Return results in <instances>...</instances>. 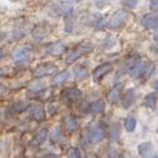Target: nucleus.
<instances>
[{"label": "nucleus", "instance_id": "9b49d317", "mask_svg": "<svg viewBox=\"0 0 158 158\" xmlns=\"http://www.w3.org/2000/svg\"><path fill=\"white\" fill-rule=\"evenodd\" d=\"M64 127L65 130L68 131V132H74V131H77L78 128V121H77V118L74 115H66L64 118Z\"/></svg>", "mask_w": 158, "mask_h": 158}, {"label": "nucleus", "instance_id": "5701e85b", "mask_svg": "<svg viewBox=\"0 0 158 158\" xmlns=\"http://www.w3.org/2000/svg\"><path fill=\"white\" fill-rule=\"evenodd\" d=\"M119 135H121V126H119V123H114L113 126H111V128H110V139L115 141L118 137H119Z\"/></svg>", "mask_w": 158, "mask_h": 158}, {"label": "nucleus", "instance_id": "1a4fd4ad", "mask_svg": "<svg viewBox=\"0 0 158 158\" xmlns=\"http://www.w3.org/2000/svg\"><path fill=\"white\" fill-rule=\"evenodd\" d=\"M30 115H31L32 119H35L38 122L44 121L45 111H44L43 105L42 104H34V105H31V108H30Z\"/></svg>", "mask_w": 158, "mask_h": 158}, {"label": "nucleus", "instance_id": "72a5a7b5", "mask_svg": "<svg viewBox=\"0 0 158 158\" xmlns=\"http://www.w3.org/2000/svg\"><path fill=\"white\" fill-rule=\"evenodd\" d=\"M157 158H158V157H157Z\"/></svg>", "mask_w": 158, "mask_h": 158}, {"label": "nucleus", "instance_id": "20e7f679", "mask_svg": "<svg viewBox=\"0 0 158 158\" xmlns=\"http://www.w3.org/2000/svg\"><path fill=\"white\" fill-rule=\"evenodd\" d=\"M85 135H87L89 143H94V144H97L100 143L104 136H105V131L102 130L101 126H92L89 128H87V132H85Z\"/></svg>", "mask_w": 158, "mask_h": 158}, {"label": "nucleus", "instance_id": "0eeeda50", "mask_svg": "<svg viewBox=\"0 0 158 158\" xmlns=\"http://www.w3.org/2000/svg\"><path fill=\"white\" fill-rule=\"evenodd\" d=\"M141 25L147 30H156L158 27V16L156 13H148L141 18Z\"/></svg>", "mask_w": 158, "mask_h": 158}, {"label": "nucleus", "instance_id": "6e6552de", "mask_svg": "<svg viewBox=\"0 0 158 158\" xmlns=\"http://www.w3.org/2000/svg\"><path fill=\"white\" fill-rule=\"evenodd\" d=\"M137 150H139V154L141 156V158H154L153 144L150 141H144V143L139 144Z\"/></svg>", "mask_w": 158, "mask_h": 158}, {"label": "nucleus", "instance_id": "4be33fe9", "mask_svg": "<svg viewBox=\"0 0 158 158\" xmlns=\"http://www.w3.org/2000/svg\"><path fill=\"white\" fill-rule=\"evenodd\" d=\"M49 137H51V143H53V144L62 140V131H61L60 126H56L53 130H52Z\"/></svg>", "mask_w": 158, "mask_h": 158}, {"label": "nucleus", "instance_id": "f257e3e1", "mask_svg": "<svg viewBox=\"0 0 158 158\" xmlns=\"http://www.w3.org/2000/svg\"><path fill=\"white\" fill-rule=\"evenodd\" d=\"M92 49H94V45H92V43H89V42H82V43H79L77 47L68 55L66 64H73L74 61H77L78 58L82 57L83 55L89 53Z\"/></svg>", "mask_w": 158, "mask_h": 158}, {"label": "nucleus", "instance_id": "6ab92c4d", "mask_svg": "<svg viewBox=\"0 0 158 158\" xmlns=\"http://www.w3.org/2000/svg\"><path fill=\"white\" fill-rule=\"evenodd\" d=\"M144 106H147L149 109H154L156 108V104H157V95L154 94V92H152V94H148L145 97H144Z\"/></svg>", "mask_w": 158, "mask_h": 158}, {"label": "nucleus", "instance_id": "7c9ffc66", "mask_svg": "<svg viewBox=\"0 0 158 158\" xmlns=\"http://www.w3.org/2000/svg\"><path fill=\"white\" fill-rule=\"evenodd\" d=\"M153 85H154V88H156V91H158V81H157V82H154V84H153Z\"/></svg>", "mask_w": 158, "mask_h": 158}, {"label": "nucleus", "instance_id": "f03ea898", "mask_svg": "<svg viewBox=\"0 0 158 158\" xmlns=\"http://www.w3.org/2000/svg\"><path fill=\"white\" fill-rule=\"evenodd\" d=\"M127 17H128V13L126 10H117L113 16L110 17V19L108 21V27L111 30H115V29H119L122 26L126 23L127 21Z\"/></svg>", "mask_w": 158, "mask_h": 158}, {"label": "nucleus", "instance_id": "7ed1b4c3", "mask_svg": "<svg viewBox=\"0 0 158 158\" xmlns=\"http://www.w3.org/2000/svg\"><path fill=\"white\" fill-rule=\"evenodd\" d=\"M31 57V49L29 47H18L13 51L12 58L16 64H25L30 60Z\"/></svg>", "mask_w": 158, "mask_h": 158}, {"label": "nucleus", "instance_id": "9d476101", "mask_svg": "<svg viewBox=\"0 0 158 158\" xmlns=\"http://www.w3.org/2000/svg\"><path fill=\"white\" fill-rule=\"evenodd\" d=\"M65 51V44L62 42H55V43H51L47 48H45V52L48 55H52V56H58L61 55L62 52Z\"/></svg>", "mask_w": 158, "mask_h": 158}, {"label": "nucleus", "instance_id": "f3484780", "mask_svg": "<svg viewBox=\"0 0 158 158\" xmlns=\"http://www.w3.org/2000/svg\"><path fill=\"white\" fill-rule=\"evenodd\" d=\"M88 109H89L91 113H94V114L102 113V111L105 110V102L102 100H96V101H94L92 104H89Z\"/></svg>", "mask_w": 158, "mask_h": 158}, {"label": "nucleus", "instance_id": "aec40b11", "mask_svg": "<svg viewBox=\"0 0 158 158\" xmlns=\"http://www.w3.org/2000/svg\"><path fill=\"white\" fill-rule=\"evenodd\" d=\"M136 124H137V121L134 115H128L126 119H124V130L127 132H134L135 128H136Z\"/></svg>", "mask_w": 158, "mask_h": 158}, {"label": "nucleus", "instance_id": "2f4dec72", "mask_svg": "<svg viewBox=\"0 0 158 158\" xmlns=\"http://www.w3.org/2000/svg\"><path fill=\"white\" fill-rule=\"evenodd\" d=\"M51 158H58V157H56V156H52V157H51Z\"/></svg>", "mask_w": 158, "mask_h": 158}, {"label": "nucleus", "instance_id": "39448f33", "mask_svg": "<svg viewBox=\"0 0 158 158\" xmlns=\"http://www.w3.org/2000/svg\"><path fill=\"white\" fill-rule=\"evenodd\" d=\"M111 69H113V65L110 62H104L101 65H98V66L94 70V73H92V79H94V82L98 83L105 75H108L110 73Z\"/></svg>", "mask_w": 158, "mask_h": 158}, {"label": "nucleus", "instance_id": "423d86ee", "mask_svg": "<svg viewBox=\"0 0 158 158\" xmlns=\"http://www.w3.org/2000/svg\"><path fill=\"white\" fill-rule=\"evenodd\" d=\"M57 71V66L56 65H52V64H43V65H39V66L34 70V78H44V77H48L55 74Z\"/></svg>", "mask_w": 158, "mask_h": 158}, {"label": "nucleus", "instance_id": "b1692460", "mask_svg": "<svg viewBox=\"0 0 158 158\" xmlns=\"http://www.w3.org/2000/svg\"><path fill=\"white\" fill-rule=\"evenodd\" d=\"M30 89L32 91V92H38V91H40V89H43L44 88V84H43V82L42 83H39V82H34V83H31L30 85Z\"/></svg>", "mask_w": 158, "mask_h": 158}, {"label": "nucleus", "instance_id": "dca6fc26", "mask_svg": "<svg viewBox=\"0 0 158 158\" xmlns=\"http://www.w3.org/2000/svg\"><path fill=\"white\" fill-rule=\"evenodd\" d=\"M119 97H121V85H115V87H113L109 91L108 101L110 104H117L118 101H119Z\"/></svg>", "mask_w": 158, "mask_h": 158}, {"label": "nucleus", "instance_id": "412c9836", "mask_svg": "<svg viewBox=\"0 0 158 158\" xmlns=\"http://www.w3.org/2000/svg\"><path fill=\"white\" fill-rule=\"evenodd\" d=\"M74 77L78 79V81H84V79L88 77V70L84 66H82V65L75 66L74 68Z\"/></svg>", "mask_w": 158, "mask_h": 158}, {"label": "nucleus", "instance_id": "bb28decb", "mask_svg": "<svg viewBox=\"0 0 158 158\" xmlns=\"http://www.w3.org/2000/svg\"><path fill=\"white\" fill-rule=\"evenodd\" d=\"M136 3H137V0H126V2L123 3V5L126 6V8H130V9H132V8H135Z\"/></svg>", "mask_w": 158, "mask_h": 158}, {"label": "nucleus", "instance_id": "2eb2a0df", "mask_svg": "<svg viewBox=\"0 0 158 158\" xmlns=\"http://www.w3.org/2000/svg\"><path fill=\"white\" fill-rule=\"evenodd\" d=\"M47 136H48V130H47V128H40V130H38L36 134L34 135V137H32V144H34V145H40L42 143L45 141Z\"/></svg>", "mask_w": 158, "mask_h": 158}, {"label": "nucleus", "instance_id": "4468645a", "mask_svg": "<svg viewBox=\"0 0 158 158\" xmlns=\"http://www.w3.org/2000/svg\"><path fill=\"white\" fill-rule=\"evenodd\" d=\"M69 78H70V71H69V70L60 71V73H57L53 78H52L51 84H52V85H58V84H61V83H64V82H66Z\"/></svg>", "mask_w": 158, "mask_h": 158}, {"label": "nucleus", "instance_id": "a211bd4d", "mask_svg": "<svg viewBox=\"0 0 158 158\" xmlns=\"http://www.w3.org/2000/svg\"><path fill=\"white\" fill-rule=\"evenodd\" d=\"M65 96H66V98L69 101H77L82 97V92L78 88H69V89L65 91Z\"/></svg>", "mask_w": 158, "mask_h": 158}, {"label": "nucleus", "instance_id": "473e14b6", "mask_svg": "<svg viewBox=\"0 0 158 158\" xmlns=\"http://www.w3.org/2000/svg\"><path fill=\"white\" fill-rule=\"evenodd\" d=\"M2 55H3V52H2V51H0V57H2Z\"/></svg>", "mask_w": 158, "mask_h": 158}, {"label": "nucleus", "instance_id": "f8f14e48", "mask_svg": "<svg viewBox=\"0 0 158 158\" xmlns=\"http://www.w3.org/2000/svg\"><path fill=\"white\" fill-rule=\"evenodd\" d=\"M134 102H135V89L130 88L126 91V94H124V96L122 98V108L128 109Z\"/></svg>", "mask_w": 158, "mask_h": 158}, {"label": "nucleus", "instance_id": "c85d7f7f", "mask_svg": "<svg viewBox=\"0 0 158 158\" xmlns=\"http://www.w3.org/2000/svg\"><path fill=\"white\" fill-rule=\"evenodd\" d=\"M121 158H134L132 156H131L130 153H127V152H124L122 156H121Z\"/></svg>", "mask_w": 158, "mask_h": 158}, {"label": "nucleus", "instance_id": "cd10ccee", "mask_svg": "<svg viewBox=\"0 0 158 158\" xmlns=\"http://www.w3.org/2000/svg\"><path fill=\"white\" fill-rule=\"evenodd\" d=\"M150 10L158 12V0H150Z\"/></svg>", "mask_w": 158, "mask_h": 158}, {"label": "nucleus", "instance_id": "c756f323", "mask_svg": "<svg viewBox=\"0 0 158 158\" xmlns=\"http://www.w3.org/2000/svg\"><path fill=\"white\" fill-rule=\"evenodd\" d=\"M154 39H156V40H158V27L156 29V32H154Z\"/></svg>", "mask_w": 158, "mask_h": 158}, {"label": "nucleus", "instance_id": "ddd939ff", "mask_svg": "<svg viewBox=\"0 0 158 158\" xmlns=\"http://www.w3.org/2000/svg\"><path fill=\"white\" fill-rule=\"evenodd\" d=\"M145 66H147V62H143V61H137L134 64V66L130 69V77L131 78H139L144 70H145Z\"/></svg>", "mask_w": 158, "mask_h": 158}, {"label": "nucleus", "instance_id": "a878e982", "mask_svg": "<svg viewBox=\"0 0 158 158\" xmlns=\"http://www.w3.org/2000/svg\"><path fill=\"white\" fill-rule=\"evenodd\" d=\"M66 158H82V154H81V152H79L78 149H73V150H71V152L68 154Z\"/></svg>", "mask_w": 158, "mask_h": 158}, {"label": "nucleus", "instance_id": "393cba45", "mask_svg": "<svg viewBox=\"0 0 158 158\" xmlns=\"http://www.w3.org/2000/svg\"><path fill=\"white\" fill-rule=\"evenodd\" d=\"M13 109H15V111H17V113H19V111H23L25 109H27V104L26 102H17L13 105Z\"/></svg>", "mask_w": 158, "mask_h": 158}]
</instances>
